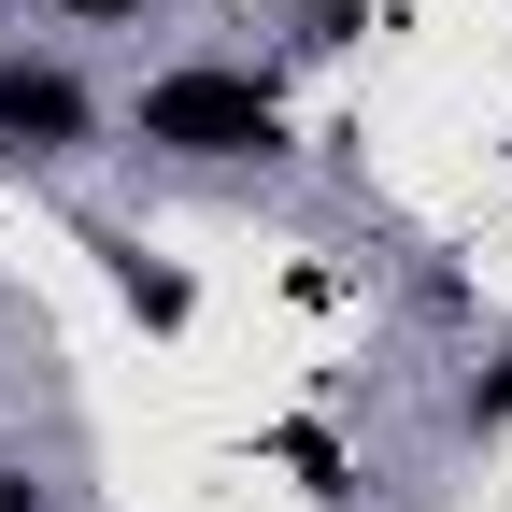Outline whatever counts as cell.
Instances as JSON below:
<instances>
[{
  "instance_id": "52a82bcc",
  "label": "cell",
  "mask_w": 512,
  "mask_h": 512,
  "mask_svg": "<svg viewBox=\"0 0 512 512\" xmlns=\"http://www.w3.org/2000/svg\"><path fill=\"white\" fill-rule=\"evenodd\" d=\"M0 512H57V498H43V484H29V470H0Z\"/></svg>"
},
{
  "instance_id": "3957f363",
  "label": "cell",
  "mask_w": 512,
  "mask_h": 512,
  "mask_svg": "<svg viewBox=\"0 0 512 512\" xmlns=\"http://www.w3.org/2000/svg\"><path fill=\"white\" fill-rule=\"evenodd\" d=\"M114 285H128V313H143V328H185V313H200V285H185L171 256H143V242H114Z\"/></svg>"
},
{
  "instance_id": "7a4b0ae2",
  "label": "cell",
  "mask_w": 512,
  "mask_h": 512,
  "mask_svg": "<svg viewBox=\"0 0 512 512\" xmlns=\"http://www.w3.org/2000/svg\"><path fill=\"white\" fill-rule=\"evenodd\" d=\"M100 143V100L86 72H57V57H0V171H57V157H86Z\"/></svg>"
},
{
  "instance_id": "6da1fadb",
  "label": "cell",
  "mask_w": 512,
  "mask_h": 512,
  "mask_svg": "<svg viewBox=\"0 0 512 512\" xmlns=\"http://www.w3.org/2000/svg\"><path fill=\"white\" fill-rule=\"evenodd\" d=\"M128 128H143L157 157H185V171L285 157V100H271V72H228V57H185V72H157L143 100H128Z\"/></svg>"
},
{
  "instance_id": "277c9868",
  "label": "cell",
  "mask_w": 512,
  "mask_h": 512,
  "mask_svg": "<svg viewBox=\"0 0 512 512\" xmlns=\"http://www.w3.org/2000/svg\"><path fill=\"white\" fill-rule=\"evenodd\" d=\"M456 427H470V441H484V427H512V342H498V356L456 384Z\"/></svg>"
},
{
  "instance_id": "8992f818",
  "label": "cell",
  "mask_w": 512,
  "mask_h": 512,
  "mask_svg": "<svg viewBox=\"0 0 512 512\" xmlns=\"http://www.w3.org/2000/svg\"><path fill=\"white\" fill-rule=\"evenodd\" d=\"M57 15H72V29H128L143 0H57Z\"/></svg>"
},
{
  "instance_id": "5b68a950",
  "label": "cell",
  "mask_w": 512,
  "mask_h": 512,
  "mask_svg": "<svg viewBox=\"0 0 512 512\" xmlns=\"http://www.w3.org/2000/svg\"><path fill=\"white\" fill-rule=\"evenodd\" d=\"M271 456H285V470H299L313 498H328V484H342V441H328V427H285V441H271Z\"/></svg>"
}]
</instances>
